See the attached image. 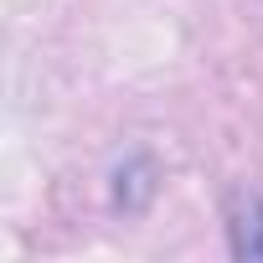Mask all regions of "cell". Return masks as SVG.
Returning <instances> with one entry per match:
<instances>
[{
	"label": "cell",
	"mask_w": 263,
	"mask_h": 263,
	"mask_svg": "<svg viewBox=\"0 0 263 263\" xmlns=\"http://www.w3.org/2000/svg\"><path fill=\"white\" fill-rule=\"evenodd\" d=\"M227 248L232 258H263V196H237L227 206Z\"/></svg>",
	"instance_id": "1"
}]
</instances>
